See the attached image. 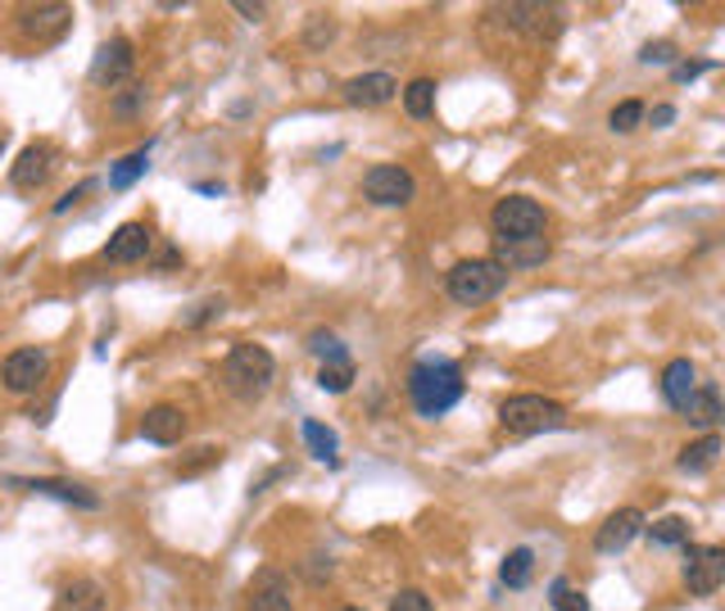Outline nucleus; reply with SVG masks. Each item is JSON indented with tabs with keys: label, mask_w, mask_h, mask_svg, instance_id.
<instances>
[{
	"label": "nucleus",
	"mask_w": 725,
	"mask_h": 611,
	"mask_svg": "<svg viewBox=\"0 0 725 611\" xmlns=\"http://www.w3.org/2000/svg\"><path fill=\"white\" fill-rule=\"evenodd\" d=\"M462 389H467V380H462V367L454 358H422L408 372V399L422 417H431V421L445 417L462 399Z\"/></svg>",
	"instance_id": "1"
},
{
	"label": "nucleus",
	"mask_w": 725,
	"mask_h": 611,
	"mask_svg": "<svg viewBox=\"0 0 725 611\" xmlns=\"http://www.w3.org/2000/svg\"><path fill=\"white\" fill-rule=\"evenodd\" d=\"M273 376H277V358L268 354L264 344H236L232 354L223 358V385L232 389L236 399H259V395H268Z\"/></svg>",
	"instance_id": "2"
},
{
	"label": "nucleus",
	"mask_w": 725,
	"mask_h": 611,
	"mask_svg": "<svg viewBox=\"0 0 725 611\" xmlns=\"http://www.w3.org/2000/svg\"><path fill=\"white\" fill-rule=\"evenodd\" d=\"M499 426L508 435H544V430H563L567 426V408L558 399H544V395H513L499 404Z\"/></svg>",
	"instance_id": "3"
},
{
	"label": "nucleus",
	"mask_w": 725,
	"mask_h": 611,
	"mask_svg": "<svg viewBox=\"0 0 725 611\" xmlns=\"http://www.w3.org/2000/svg\"><path fill=\"white\" fill-rule=\"evenodd\" d=\"M503 281H508V272L494 268L490 258H462V264L449 268L445 290L454 303H462V309H477V303H490L503 290Z\"/></svg>",
	"instance_id": "4"
},
{
	"label": "nucleus",
	"mask_w": 725,
	"mask_h": 611,
	"mask_svg": "<svg viewBox=\"0 0 725 611\" xmlns=\"http://www.w3.org/2000/svg\"><path fill=\"white\" fill-rule=\"evenodd\" d=\"M490 227H494L499 240H535V236H544V227H548V213H544V204L531 200V195H503V200L490 208Z\"/></svg>",
	"instance_id": "5"
},
{
	"label": "nucleus",
	"mask_w": 725,
	"mask_h": 611,
	"mask_svg": "<svg viewBox=\"0 0 725 611\" xmlns=\"http://www.w3.org/2000/svg\"><path fill=\"white\" fill-rule=\"evenodd\" d=\"M363 195L376 208H404V204H413L417 182H413V172L399 168V163H376L367 178H363Z\"/></svg>",
	"instance_id": "6"
},
{
	"label": "nucleus",
	"mask_w": 725,
	"mask_h": 611,
	"mask_svg": "<svg viewBox=\"0 0 725 611\" xmlns=\"http://www.w3.org/2000/svg\"><path fill=\"white\" fill-rule=\"evenodd\" d=\"M51 376V358L46 349H14V354L0 363V385L10 389V395H32V389H41Z\"/></svg>",
	"instance_id": "7"
},
{
	"label": "nucleus",
	"mask_w": 725,
	"mask_h": 611,
	"mask_svg": "<svg viewBox=\"0 0 725 611\" xmlns=\"http://www.w3.org/2000/svg\"><path fill=\"white\" fill-rule=\"evenodd\" d=\"M725 580V548L716 544H690L685 548V589L694 598H712Z\"/></svg>",
	"instance_id": "8"
},
{
	"label": "nucleus",
	"mask_w": 725,
	"mask_h": 611,
	"mask_svg": "<svg viewBox=\"0 0 725 611\" xmlns=\"http://www.w3.org/2000/svg\"><path fill=\"white\" fill-rule=\"evenodd\" d=\"M132 64H137V51H132V41L127 36H114V41H105V46L96 51V60H92V82L96 86H122V82H132Z\"/></svg>",
	"instance_id": "9"
},
{
	"label": "nucleus",
	"mask_w": 725,
	"mask_h": 611,
	"mask_svg": "<svg viewBox=\"0 0 725 611\" xmlns=\"http://www.w3.org/2000/svg\"><path fill=\"white\" fill-rule=\"evenodd\" d=\"M51 172H55V146H51V141H32V146H23V154L14 159L10 182H14L19 191H36V186L51 182Z\"/></svg>",
	"instance_id": "10"
},
{
	"label": "nucleus",
	"mask_w": 725,
	"mask_h": 611,
	"mask_svg": "<svg viewBox=\"0 0 725 611\" xmlns=\"http://www.w3.org/2000/svg\"><path fill=\"white\" fill-rule=\"evenodd\" d=\"M544 258H548V240L535 236V240H499L490 264L503 268V272L508 268H513V272H535V268H544Z\"/></svg>",
	"instance_id": "11"
},
{
	"label": "nucleus",
	"mask_w": 725,
	"mask_h": 611,
	"mask_svg": "<svg viewBox=\"0 0 725 611\" xmlns=\"http://www.w3.org/2000/svg\"><path fill=\"white\" fill-rule=\"evenodd\" d=\"M14 485L32 490V494H46V499H60V503H73L82 512H96L100 507V494H92L87 485L77 480H60V475H36V480H14Z\"/></svg>",
	"instance_id": "12"
},
{
	"label": "nucleus",
	"mask_w": 725,
	"mask_h": 611,
	"mask_svg": "<svg viewBox=\"0 0 725 611\" xmlns=\"http://www.w3.org/2000/svg\"><path fill=\"white\" fill-rule=\"evenodd\" d=\"M73 23V10L68 6H28L19 10V28L32 36V41H60Z\"/></svg>",
	"instance_id": "13"
},
{
	"label": "nucleus",
	"mask_w": 725,
	"mask_h": 611,
	"mask_svg": "<svg viewBox=\"0 0 725 611\" xmlns=\"http://www.w3.org/2000/svg\"><path fill=\"white\" fill-rule=\"evenodd\" d=\"M182 435H186V412L178 404H154L141 417V440L150 444H182Z\"/></svg>",
	"instance_id": "14"
},
{
	"label": "nucleus",
	"mask_w": 725,
	"mask_h": 611,
	"mask_svg": "<svg viewBox=\"0 0 725 611\" xmlns=\"http://www.w3.org/2000/svg\"><path fill=\"white\" fill-rule=\"evenodd\" d=\"M150 245H154V232H150L146 223H122V227L109 236L105 258H109V264H141V258L150 254Z\"/></svg>",
	"instance_id": "15"
},
{
	"label": "nucleus",
	"mask_w": 725,
	"mask_h": 611,
	"mask_svg": "<svg viewBox=\"0 0 725 611\" xmlns=\"http://www.w3.org/2000/svg\"><path fill=\"white\" fill-rule=\"evenodd\" d=\"M639 530H644V512H639V507H617L599 526V535H594V548H599V553H621Z\"/></svg>",
	"instance_id": "16"
},
{
	"label": "nucleus",
	"mask_w": 725,
	"mask_h": 611,
	"mask_svg": "<svg viewBox=\"0 0 725 611\" xmlns=\"http://www.w3.org/2000/svg\"><path fill=\"white\" fill-rule=\"evenodd\" d=\"M399 96V82L391 73H363L345 82V100L359 109H376V105H391Z\"/></svg>",
	"instance_id": "17"
},
{
	"label": "nucleus",
	"mask_w": 725,
	"mask_h": 611,
	"mask_svg": "<svg viewBox=\"0 0 725 611\" xmlns=\"http://www.w3.org/2000/svg\"><path fill=\"white\" fill-rule=\"evenodd\" d=\"M494 14L508 28H522L531 36H558V28H563V19H558V10H553V6H503Z\"/></svg>",
	"instance_id": "18"
},
{
	"label": "nucleus",
	"mask_w": 725,
	"mask_h": 611,
	"mask_svg": "<svg viewBox=\"0 0 725 611\" xmlns=\"http://www.w3.org/2000/svg\"><path fill=\"white\" fill-rule=\"evenodd\" d=\"M694 376H699V372H694V363H690V358H671V363H667V372H662V399H667L675 412L685 408V404H690V395L699 389V385H694Z\"/></svg>",
	"instance_id": "19"
},
{
	"label": "nucleus",
	"mask_w": 725,
	"mask_h": 611,
	"mask_svg": "<svg viewBox=\"0 0 725 611\" xmlns=\"http://www.w3.org/2000/svg\"><path fill=\"white\" fill-rule=\"evenodd\" d=\"M680 417H690V426H699L703 435L707 430H716L721 426V389L716 385H703V389H694V395H690V404L685 408H680Z\"/></svg>",
	"instance_id": "20"
},
{
	"label": "nucleus",
	"mask_w": 725,
	"mask_h": 611,
	"mask_svg": "<svg viewBox=\"0 0 725 611\" xmlns=\"http://www.w3.org/2000/svg\"><path fill=\"white\" fill-rule=\"evenodd\" d=\"M721 449H725V444H721V435H716V430H707L703 440L685 444V453L675 458V467H680V471H690V475H703V471H712V467H716Z\"/></svg>",
	"instance_id": "21"
},
{
	"label": "nucleus",
	"mask_w": 725,
	"mask_h": 611,
	"mask_svg": "<svg viewBox=\"0 0 725 611\" xmlns=\"http://www.w3.org/2000/svg\"><path fill=\"white\" fill-rule=\"evenodd\" d=\"M55 611H105V589L96 580H73L60 589Z\"/></svg>",
	"instance_id": "22"
},
{
	"label": "nucleus",
	"mask_w": 725,
	"mask_h": 611,
	"mask_svg": "<svg viewBox=\"0 0 725 611\" xmlns=\"http://www.w3.org/2000/svg\"><path fill=\"white\" fill-rule=\"evenodd\" d=\"M649 539L658 548H690L694 544V530H690L685 516H658L653 526H649Z\"/></svg>",
	"instance_id": "23"
},
{
	"label": "nucleus",
	"mask_w": 725,
	"mask_h": 611,
	"mask_svg": "<svg viewBox=\"0 0 725 611\" xmlns=\"http://www.w3.org/2000/svg\"><path fill=\"white\" fill-rule=\"evenodd\" d=\"M531 576H535V553L531 548H513V553L503 557V566H499V580L508 589H526Z\"/></svg>",
	"instance_id": "24"
},
{
	"label": "nucleus",
	"mask_w": 725,
	"mask_h": 611,
	"mask_svg": "<svg viewBox=\"0 0 725 611\" xmlns=\"http://www.w3.org/2000/svg\"><path fill=\"white\" fill-rule=\"evenodd\" d=\"M404 109H408V118H431L436 114V82L431 77H413L404 86Z\"/></svg>",
	"instance_id": "25"
},
{
	"label": "nucleus",
	"mask_w": 725,
	"mask_h": 611,
	"mask_svg": "<svg viewBox=\"0 0 725 611\" xmlns=\"http://www.w3.org/2000/svg\"><path fill=\"white\" fill-rule=\"evenodd\" d=\"M146 163H150V146H146V150H132L122 163H114V172H109V186H114V191L137 186V182L146 178Z\"/></svg>",
	"instance_id": "26"
},
{
	"label": "nucleus",
	"mask_w": 725,
	"mask_h": 611,
	"mask_svg": "<svg viewBox=\"0 0 725 611\" xmlns=\"http://www.w3.org/2000/svg\"><path fill=\"white\" fill-rule=\"evenodd\" d=\"M305 444L318 462H331L335 467V430H327L322 421H305Z\"/></svg>",
	"instance_id": "27"
},
{
	"label": "nucleus",
	"mask_w": 725,
	"mask_h": 611,
	"mask_svg": "<svg viewBox=\"0 0 725 611\" xmlns=\"http://www.w3.org/2000/svg\"><path fill=\"white\" fill-rule=\"evenodd\" d=\"M350 385H354V363H322L318 367V389H327V395H345Z\"/></svg>",
	"instance_id": "28"
},
{
	"label": "nucleus",
	"mask_w": 725,
	"mask_h": 611,
	"mask_svg": "<svg viewBox=\"0 0 725 611\" xmlns=\"http://www.w3.org/2000/svg\"><path fill=\"white\" fill-rule=\"evenodd\" d=\"M264 585H268V589H264V593H254V602H249V611H295L277 576H264Z\"/></svg>",
	"instance_id": "29"
},
{
	"label": "nucleus",
	"mask_w": 725,
	"mask_h": 611,
	"mask_svg": "<svg viewBox=\"0 0 725 611\" xmlns=\"http://www.w3.org/2000/svg\"><path fill=\"white\" fill-rule=\"evenodd\" d=\"M548 602H553V611H589V598L580 589H572V580H553Z\"/></svg>",
	"instance_id": "30"
},
{
	"label": "nucleus",
	"mask_w": 725,
	"mask_h": 611,
	"mask_svg": "<svg viewBox=\"0 0 725 611\" xmlns=\"http://www.w3.org/2000/svg\"><path fill=\"white\" fill-rule=\"evenodd\" d=\"M644 105H639V100H621L612 114H608V127H612V132H635V127L639 122H644Z\"/></svg>",
	"instance_id": "31"
},
{
	"label": "nucleus",
	"mask_w": 725,
	"mask_h": 611,
	"mask_svg": "<svg viewBox=\"0 0 725 611\" xmlns=\"http://www.w3.org/2000/svg\"><path fill=\"white\" fill-rule=\"evenodd\" d=\"M309 349H313V354H318L322 363H350V349L340 344L331 331H318V335L309 340Z\"/></svg>",
	"instance_id": "32"
},
{
	"label": "nucleus",
	"mask_w": 725,
	"mask_h": 611,
	"mask_svg": "<svg viewBox=\"0 0 725 611\" xmlns=\"http://www.w3.org/2000/svg\"><path fill=\"white\" fill-rule=\"evenodd\" d=\"M223 309H227V299H200L182 322H186V326H200V322H209V318H223Z\"/></svg>",
	"instance_id": "33"
},
{
	"label": "nucleus",
	"mask_w": 725,
	"mask_h": 611,
	"mask_svg": "<svg viewBox=\"0 0 725 611\" xmlns=\"http://www.w3.org/2000/svg\"><path fill=\"white\" fill-rule=\"evenodd\" d=\"M391 611H436V607H431V598H426L422 589H399Z\"/></svg>",
	"instance_id": "34"
},
{
	"label": "nucleus",
	"mask_w": 725,
	"mask_h": 611,
	"mask_svg": "<svg viewBox=\"0 0 725 611\" xmlns=\"http://www.w3.org/2000/svg\"><path fill=\"white\" fill-rule=\"evenodd\" d=\"M127 86H132V92L114 100V114L118 118H137L141 114V100H146V86H137V82H127Z\"/></svg>",
	"instance_id": "35"
},
{
	"label": "nucleus",
	"mask_w": 725,
	"mask_h": 611,
	"mask_svg": "<svg viewBox=\"0 0 725 611\" xmlns=\"http://www.w3.org/2000/svg\"><path fill=\"white\" fill-rule=\"evenodd\" d=\"M639 60H644V64H671L675 60V46H671V41H653V46L639 51Z\"/></svg>",
	"instance_id": "36"
},
{
	"label": "nucleus",
	"mask_w": 725,
	"mask_h": 611,
	"mask_svg": "<svg viewBox=\"0 0 725 611\" xmlns=\"http://www.w3.org/2000/svg\"><path fill=\"white\" fill-rule=\"evenodd\" d=\"M218 458H223V449H213V444H200V453H195L191 462H178V471H200V467L218 462Z\"/></svg>",
	"instance_id": "37"
},
{
	"label": "nucleus",
	"mask_w": 725,
	"mask_h": 611,
	"mask_svg": "<svg viewBox=\"0 0 725 611\" xmlns=\"http://www.w3.org/2000/svg\"><path fill=\"white\" fill-rule=\"evenodd\" d=\"M707 68H712L707 60H690V64H680V68H675V82H690V77H699V73H707Z\"/></svg>",
	"instance_id": "38"
},
{
	"label": "nucleus",
	"mask_w": 725,
	"mask_h": 611,
	"mask_svg": "<svg viewBox=\"0 0 725 611\" xmlns=\"http://www.w3.org/2000/svg\"><path fill=\"white\" fill-rule=\"evenodd\" d=\"M87 191H96V182H82V186H77V191H68V195H64V200H60V204H55V213H68V208H73V204H77V200H82V195H87Z\"/></svg>",
	"instance_id": "39"
},
{
	"label": "nucleus",
	"mask_w": 725,
	"mask_h": 611,
	"mask_svg": "<svg viewBox=\"0 0 725 611\" xmlns=\"http://www.w3.org/2000/svg\"><path fill=\"white\" fill-rule=\"evenodd\" d=\"M236 14L249 19V23H259V19L268 14V6H249V0H236Z\"/></svg>",
	"instance_id": "40"
},
{
	"label": "nucleus",
	"mask_w": 725,
	"mask_h": 611,
	"mask_svg": "<svg viewBox=\"0 0 725 611\" xmlns=\"http://www.w3.org/2000/svg\"><path fill=\"white\" fill-rule=\"evenodd\" d=\"M675 122V105H658L653 109V127H671Z\"/></svg>",
	"instance_id": "41"
},
{
	"label": "nucleus",
	"mask_w": 725,
	"mask_h": 611,
	"mask_svg": "<svg viewBox=\"0 0 725 611\" xmlns=\"http://www.w3.org/2000/svg\"><path fill=\"white\" fill-rule=\"evenodd\" d=\"M340 611H363V607H340Z\"/></svg>",
	"instance_id": "42"
},
{
	"label": "nucleus",
	"mask_w": 725,
	"mask_h": 611,
	"mask_svg": "<svg viewBox=\"0 0 725 611\" xmlns=\"http://www.w3.org/2000/svg\"><path fill=\"white\" fill-rule=\"evenodd\" d=\"M0 150H6V132H0Z\"/></svg>",
	"instance_id": "43"
}]
</instances>
